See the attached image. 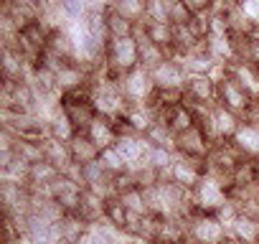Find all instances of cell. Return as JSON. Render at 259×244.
Wrapping results in <instances>:
<instances>
[{"instance_id": "obj_1", "label": "cell", "mask_w": 259, "mask_h": 244, "mask_svg": "<svg viewBox=\"0 0 259 244\" xmlns=\"http://www.w3.org/2000/svg\"><path fill=\"white\" fill-rule=\"evenodd\" d=\"M186 3H188L191 8H203V6H206V0H186Z\"/></svg>"}]
</instances>
